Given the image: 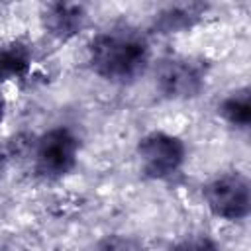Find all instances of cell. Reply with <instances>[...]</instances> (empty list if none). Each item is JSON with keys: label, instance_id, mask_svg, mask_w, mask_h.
<instances>
[{"label": "cell", "instance_id": "8fae6325", "mask_svg": "<svg viewBox=\"0 0 251 251\" xmlns=\"http://www.w3.org/2000/svg\"><path fill=\"white\" fill-rule=\"evenodd\" d=\"M2 112H4V102H2V98H0V118H2Z\"/></svg>", "mask_w": 251, "mask_h": 251}, {"label": "cell", "instance_id": "277c9868", "mask_svg": "<svg viewBox=\"0 0 251 251\" xmlns=\"http://www.w3.org/2000/svg\"><path fill=\"white\" fill-rule=\"evenodd\" d=\"M76 151H78L76 137L65 127H55L47 131L37 143L35 169L39 175L49 178L63 176L75 167Z\"/></svg>", "mask_w": 251, "mask_h": 251}, {"label": "cell", "instance_id": "6da1fadb", "mask_svg": "<svg viewBox=\"0 0 251 251\" xmlns=\"http://www.w3.org/2000/svg\"><path fill=\"white\" fill-rule=\"evenodd\" d=\"M149 61V47L133 31L100 33L90 43V65L96 75L112 82L137 78Z\"/></svg>", "mask_w": 251, "mask_h": 251}, {"label": "cell", "instance_id": "30bf717a", "mask_svg": "<svg viewBox=\"0 0 251 251\" xmlns=\"http://www.w3.org/2000/svg\"><path fill=\"white\" fill-rule=\"evenodd\" d=\"M175 251H220V249H218V245L212 239H208L204 235H196V237L182 239L175 247Z\"/></svg>", "mask_w": 251, "mask_h": 251}, {"label": "cell", "instance_id": "ba28073f", "mask_svg": "<svg viewBox=\"0 0 251 251\" xmlns=\"http://www.w3.org/2000/svg\"><path fill=\"white\" fill-rule=\"evenodd\" d=\"M200 12H202V6L200 4H178V6H171V8H167L165 12L159 14L157 24L165 31L180 29V27L190 25V22L196 16H200Z\"/></svg>", "mask_w": 251, "mask_h": 251}, {"label": "cell", "instance_id": "3957f363", "mask_svg": "<svg viewBox=\"0 0 251 251\" xmlns=\"http://www.w3.org/2000/svg\"><path fill=\"white\" fill-rule=\"evenodd\" d=\"M206 202L212 214L224 220H241L249 214V182L239 173L218 176L206 186Z\"/></svg>", "mask_w": 251, "mask_h": 251}, {"label": "cell", "instance_id": "9c48e42d", "mask_svg": "<svg viewBox=\"0 0 251 251\" xmlns=\"http://www.w3.org/2000/svg\"><path fill=\"white\" fill-rule=\"evenodd\" d=\"M27 65H29V57L24 47L10 45L6 49H0V80L22 76L27 71Z\"/></svg>", "mask_w": 251, "mask_h": 251}, {"label": "cell", "instance_id": "8992f818", "mask_svg": "<svg viewBox=\"0 0 251 251\" xmlns=\"http://www.w3.org/2000/svg\"><path fill=\"white\" fill-rule=\"evenodd\" d=\"M84 8L80 4L69 2H55L49 4L43 16L45 27L57 37H71L75 35L84 24Z\"/></svg>", "mask_w": 251, "mask_h": 251}, {"label": "cell", "instance_id": "5b68a950", "mask_svg": "<svg viewBox=\"0 0 251 251\" xmlns=\"http://www.w3.org/2000/svg\"><path fill=\"white\" fill-rule=\"evenodd\" d=\"M206 69L200 61L175 57L157 71V88L167 98H192L204 86Z\"/></svg>", "mask_w": 251, "mask_h": 251}, {"label": "cell", "instance_id": "52a82bcc", "mask_svg": "<svg viewBox=\"0 0 251 251\" xmlns=\"http://www.w3.org/2000/svg\"><path fill=\"white\" fill-rule=\"evenodd\" d=\"M222 116L237 127H247L251 122V102H249V90L233 92L229 98L222 104Z\"/></svg>", "mask_w": 251, "mask_h": 251}, {"label": "cell", "instance_id": "7a4b0ae2", "mask_svg": "<svg viewBox=\"0 0 251 251\" xmlns=\"http://www.w3.org/2000/svg\"><path fill=\"white\" fill-rule=\"evenodd\" d=\"M141 171L151 178H165L175 173L184 159V145L178 137L153 131L137 145Z\"/></svg>", "mask_w": 251, "mask_h": 251}, {"label": "cell", "instance_id": "7c38bea8", "mask_svg": "<svg viewBox=\"0 0 251 251\" xmlns=\"http://www.w3.org/2000/svg\"><path fill=\"white\" fill-rule=\"evenodd\" d=\"M0 169H2V163H0Z\"/></svg>", "mask_w": 251, "mask_h": 251}]
</instances>
